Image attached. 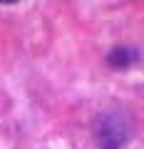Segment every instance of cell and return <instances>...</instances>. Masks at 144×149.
I'll return each mask as SVG.
<instances>
[{
  "label": "cell",
  "instance_id": "cell-1",
  "mask_svg": "<svg viewBox=\"0 0 144 149\" xmlns=\"http://www.w3.org/2000/svg\"><path fill=\"white\" fill-rule=\"evenodd\" d=\"M132 52H129V50H114L112 55H109V65H112V67H127L129 62H132Z\"/></svg>",
  "mask_w": 144,
  "mask_h": 149
}]
</instances>
